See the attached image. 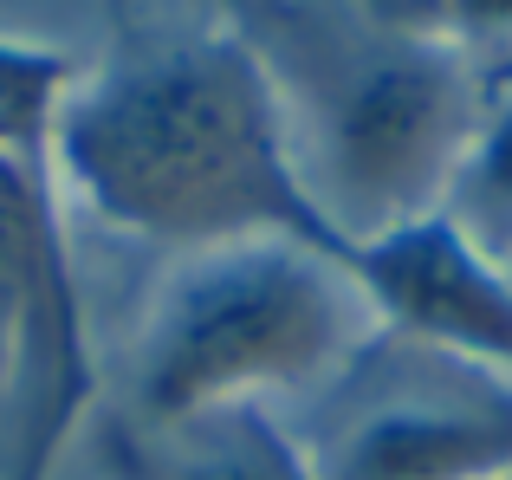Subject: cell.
<instances>
[{"label": "cell", "instance_id": "obj_10", "mask_svg": "<svg viewBox=\"0 0 512 480\" xmlns=\"http://www.w3.org/2000/svg\"><path fill=\"white\" fill-rule=\"evenodd\" d=\"M506 273H512V260H506Z\"/></svg>", "mask_w": 512, "mask_h": 480}, {"label": "cell", "instance_id": "obj_6", "mask_svg": "<svg viewBox=\"0 0 512 480\" xmlns=\"http://www.w3.org/2000/svg\"><path fill=\"white\" fill-rule=\"evenodd\" d=\"M0 325H13L20 338H46L65 364H78L72 286L52 234L46 176L7 143H0Z\"/></svg>", "mask_w": 512, "mask_h": 480}, {"label": "cell", "instance_id": "obj_5", "mask_svg": "<svg viewBox=\"0 0 512 480\" xmlns=\"http://www.w3.org/2000/svg\"><path fill=\"white\" fill-rule=\"evenodd\" d=\"M344 266L383 331L512 370V273L448 208L350 240Z\"/></svg>", "mask_w": 512, "mask_h": 480}, {"label": "cell", "instance_id": "obj_4", "mask_svg": "<svg viewBox=\"0 0 512 480\" xmlns=\"http://www.w3.org/2000/svg\"><path fill=\"white\" fill-rule=\"evenodd\" d=\"M487 85L493 78H480L461 46L415 33H383L344 65L318 137V208L338 221L344 240L441 208Z\"/></svg>", "mask_w": 512, "mask_h": 480}, {"label": "cell", "instance_id": "obj_3", "mask_svg": "<svg viewBox=\"0 0 512 480\" xmlns=\"http://www.w3.org/2000/svg\"><path fill=\"white\" fill-rule=\"evenodd\" d=\"M299 448L312 480H500L512 474V370L370 331L325 383Z\"/></svg>", "mask_w": 512, "mask_h": 480}, {"label": "cell", "instance_id": "obj_1", "mask_svg": "<svg viewBox=\"0 0 512 480\" xmlns=\"http://www.w3.org/2000/svg\"><path fill=\"white\" fill-rule=\"evenodd\" d=\"M52 150L98 221L208 253L286 234L350 260L305 182L292 117L266 59L234 33H182L65 85Z\"/></svg>", "mask_w": 512, "mask_h": 480}, {"label": "cell", "instance_id": "obj_9", "mask_svg": "<svg viewBox=\"0 0 512 480\" xmlns=\"http://www.w3.org/2000/svg\"><path fill=\"white\" fill-rule=\"evenodd\" d=\"M72 52L26 46V39H0V143L33 163L46 150L52 111H59L65 85H72Z\"/></svg>", "mask_w": 512, "mask_h": 480}, {"label": "cell", "instance_id": "obj_2", "mask_svg": "<svg viewBox=\"0 0 512 480\" xmlns=\"http://www.w3.org/2000/svg\"><path fill=\"white\" fill-rule=\"evenodd\" d=\"M376 312L350 266L286 234H253L188 253L156 299L137 351V403L150 422L260 403L266 390L331 383L370 344Z\"/></svg>", "mask_w": 512, "mask_h": 480}, {"label": "cell", "instance_id": "obj_8", "mask_svg": "<svg viewBox=\"0 0 512 480\" xmlns=\"http://www.w3.org/2000/svg\"><path fill=\"white\" fill-rule=\"evenodd\" d=\"M182 429H188L182 480H312L305 448L260 403L208 409V416L182 422Z\"/></svg>", "mask_w": 512, "mask_h": 480}, {"label": "cell", "instance_id": "obj_7", "mask_svg": "<svg viewBox=\"0 0 512 480\" xmlns=\"http://www.w3.org/2000/svg\"><path fill=\"white\" fill-rule=\"evenodd\" d=\"M441 208H448L500 266L512 260V65L487 85L480 124H474V137H467L461 163H454Z\"/></svg>", "mask_w": 512, "mask_h": 480}]
</instances>
